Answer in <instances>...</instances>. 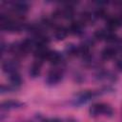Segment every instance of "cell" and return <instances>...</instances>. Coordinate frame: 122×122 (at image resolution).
Here are the masks:
<instances>
[{"label":"cell","instance_id":"1","mask_svg":"<svg viewBox=\"0 0 122 122\" xmlns=\"http://www.w3.org/2000/svg\"><path fill=\"white\" fill-rule=\"evenodd\" d=\"M89 113L92 117H98V116H108L111 117L113 114V109L111 105L107 103H94L89 109Z\"/></svg>","mask_w":122,"mask_h":122},{"label":"cell","instance_id":"2","mask_svg":"<svg viewBox=\"0 0 122 122\" xmlns=\"http://www.w3.org/2000/svg\"><path fill=\"white\" fill-rule=\"evenodd\" d=\"M101 93H102V92H99V91H83V92H80L74 97L73 104L76 106L84 105V104L88 103L89 101L92 100L93 98H95L96 96L100 95Z\"/></svg>","mask_w":122,"mask_h":122},{"label":"cell","instance_id":"3","mask_svg":"<svg viewBox=\"0 0 122 122\" xmlns=\"http://www.w3.org/2000/svg\"><path fill=\"white\" fill-rule=\"evenodd\" d=\"M63 78V70L59 66H54L51 68L47 76H46V83L50 86L58 84Z\"/></svg>","mask_w":122,"mask_h":122},{"label":"cell","instance_id":"4","mask_svg":"<svg viewBox=\"0 0 122 122\" xmlns=\"http://www.w3.org/2000/svg\"><path fill=\"white\" fill-rule=\"evenodd\" d=\"M19 67H20V63L17 60V58H9V59H6L5 61H3V63H2L3 71L5 73H7L8 75L17 73Z\"/></svg>","mask_w":122,"mask_h":122},{"label":"cell","instance_id":"5","mask_svg":"<svg viewBox=\"0 0 122 122\" xmlns=\"http://www.w3.org/2000/svg\"><path fill=\"white\" fill-rule=\"evenodd\" d=\"M46 60L49 61V62H50L51 64H52L53 66H59V65L62 63L63 56H62V54H61L59 51L50 50L49 52L47 53Z\"/></svg>","mask_w":122,"mask_h":122},{"label":"cell","instance_id":"6","mask_svg":"<svg viewBox=\"0 0 122 122\" xmlns=\"http://www.w3.org/2000/svg\"><path fill=\"white\" fill-rule=\"evenodd\" d=\"M23 106H24L23 102L18 101V100L10 99V100L3 101L1 103V110L2 111H10V110H15V109L22 108Z\"/></svg>","mask_w":122,"mask_h":122},{"label":"cell","instance_id":"7","mask_svg":"<svg viewBox=\"0 0 122 122\" xmlns=\"http://www.w3.org/2000/svg\"><path fill=\"white\" fill-rule=\"evenodd\" d=\"M69 33H71L73 35H81L84 32L85 25L79 20V21H73L69 26Z\"/></svg>","mask_w":122,"mask_h":122},{"label":"cell","instance_id":"8","mask_svg":"<svg viewBox=\"0 0 122 122\" xmlns=\"http://www.w3.org/2000/svg\"><path fill=\"white\" fill-rule=\"evenodd\" d=\"M11 10L14 13L22 15L24 14L28 10H29V6L26 2H22V1H15L11 3Z\"/></svg>","mask_w":122,"mask_h":122},{"label":"cell","instance_id":"9","mask_svg":"<svg viewBox=\"0 0 122 122\" xmlns=\"http://www.w3.org/2000/svg\"><path fill=\"white\" fill-rule=\"evenodd\" d=\"M118 52V50L116 47H112V46H109V47H106L102 50L101 51V57L102 59L104 60H110V59H112L116 56Z\"/></svg>","mask_w":122,"mask_h":122},{"label":"cell","instance_id":"10","mask_svg":"<svg viewBox=\"0 0 122 122\" xmlns=\"http://www.w3.org/2000/svg\"><path fill=\"white\" fill-rule=\"evenodd\" d=\"M42 64H43V61L41 60H38V59H35L33 61V63L30 66V71H29V73L31 77H37L40 72H41V68H42Z\"/></svg>","mask_w":122,"mask_h":122},{"label":"cell","instance_id":"11","mask_svg":"<svg viewBox=\"0 0 122 122\" xmlns=\"http://www.w3.org/2000/svg\"><path fill=\"white\" fill-rule=\"evenodd\" d=\"M69 34V29L64 27V26H58L54 29V32H53V36L56 40L60 41L66 38V36Z\"/></svg>","mask_w":122,"mask_h":122},{"label":"cell","instance_id":"12","mask_svg":"<svg viewBox=\"0 0 122 122\" xmlns=\"http://www.w3.org/2000/svg\"><path fill=\"white\" fill-rule=\"evenodd\" d=\"M96 78H97L99 81H103V82L110 83V82H113V81L115 80V75H114L113 73H112L111 71H100V72L97 73Z\"/></svg>","mask_w":122,"mask_h":122},{"label":"cell","instance_id":"13","mask_svg":"<svg viewBox=\"0 0 122 122\" xmlns=\"http://www.w3.org/2000/svg\"><path fill=\"white\" fill-rule=\"evenodd\" d=\"M41 122H62V121L59 118H56V117H50V118L43 119Z\"/></svg>","mask_w":122,"mask_h":122},{"label":"cell","instance_id":"14","mask_svg":"<svg viewBox=\"0 0 122 122\" xmlns=\"http://www.w3.org/2000/svg\"><path fill=\"white\" fill-rule=\"evenodd\" d=\"M115 66H116V69L120 71H122V58H119L116 60V63H115Z\"/></svg>","mask_w":122,"mask_h":122}]
</instances>
